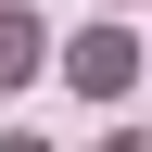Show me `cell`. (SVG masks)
I'll list each match as a JSON object with an SVG mask.
<instances>
[{"mask_svg": "<svg viewBox=\"0 0 152 152\" xmlns=\"http://www.w3.org/2000/svg\"><path fill=\"white\" fill-rule=\"evenodd\" d=\"M76 89H127V38H114V26L76 38Z\"/></svg>", "mask_w": 152, "mask_h": 152, "instance_id": "1", "label": "cell"}, {"mask_svg": "<svg viewBox=\"0 0 152 152\" xmlns=\"http://www.w3.org/2000/svg\"><path fill=\"white\" fill-rule=\"evenodd\" d=\"M26 76H38V26H26V13H0V89H26Z\"/></svg>", "mask_w": 152, "mask_h": 152, "instance_id": "2", "label": "cell"}]
</instances>
